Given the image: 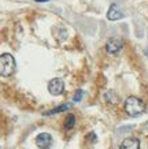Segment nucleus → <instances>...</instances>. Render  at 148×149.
<instances>
[{"mask_svg": "<svg viewBox=\"0 0 148 149\" xmlns=\"http://www.w3.org/2000/svg\"><path fill=\"white\" fill-rule=\"evenodd\" d=\"M144 109H145V105L139 97L130 96L125 100V111L130 116H139L144 112Z\"/></svg>", "mask_w": 148, "mask_h": 149, "instance_id": "obj_1", "label": "nucleus"}, {"mask_svg": "<svg viewBox=\"0 0 148 149\" xmlns=\"http://www.w3.org/2000/svg\"><path fill=\"white\" fill-rule=\"evenodd\" d=\"M15 59L11 54L0 55V75L1 77H10L15 71Z\"/></svg>", "mask_w": 148, "mask_h": 149, "instance_id": "obj_2", "label": "nucleus"}, {"mask_svg": "<svg viewBox=\"0 0 148 149\" xmlns=\"http://www.w3.org/2000/svg\"><path fill=\"white\" fill-rule=\"evenodd\" d=\"M123 48V41L118 37H112L106 42V51L110 55H118Z\"/></svg>", "mask_w": 148, "mask_h": 149, "instance_id": "obj_3", "label": "nucleus"}, {"mask_svg": "<svg viewBox=\"0 0 148 149\" xmlns=\"http://www.w3.org/2000/svg\"><path fill=\"white\" fill-rule=\"evenodd\" d=\"M63 89H65V84L60 78H54L49 81L48 91L52 96H60L63 93Z\"/></svg>", "mask_w": 148, "mask_h": 149, "instance_id": "obj_4", "label": "nucleus"}, {"mask_svg": "<svg viewBox=\"0 0 148 149\" xmlns=\"http://www.w3.org/2000/svg\"><path fill=\"white\" fill-rule=\"evenodd\" d=\"M36 145L40 149H48L52 145V137L48 133H41L36 137Z\"/></svg>", "mask_w": 148, "mask_h": 149, "instance_id": "obj_5", "label": "nucleus"}, {"mask_svg": "<svg viewBox=\"0 0 148 149\" xmlns=\"http://www.w3.org/2000/svg\"><path fill=\"white\" fill-rule=\"evenodd\" d=\"M119 149H140V141L135 137H128L121 142Z\"/></svg>", "mask_w": 148, "mask_h": 149, "instance_id": "obj_6", "label": "nucleus"}, {"mask_svg": "<svg viewBox=\"0 0 148 149\" xmlns=\"http://www.w3.org/2000/svg\"><path fill=\"white\" fill-rule=\"evenodd\" d=\"M107 18L110 19V21H118V19H121L122 18L121 8H119L117 4H111L110 6V8H108Z\"/></svg>", "mask_w": 148, "mask_h": 149, "instance_id": "obj_7", "label": "nucleus"}, {"mask_svg": "<svg viewBox=\"0 0 148 149\" xmlns=\"http://www.w3.org/2000/svg\"><path fill=\"white\" fill-rule=\"evenodd\" d=\"M70 108V105L69 104H63V105H59V107H56V108H52L49 109V111H47V112H44L45 116H49V115H55V113H59V112H63V111H66V109Z\"/></svg>", "mask_w": 148, "mask_h": 149, "instance_id": "obj_8", "label": "nucleus"}, {"mask_svg": "<svg viewBox=\"0 0 148 149\" xmlns=\"http://www.w3.org/2000/svg\"><path fill=\"white\" fill-rule=\"evenodd\" d=\"M76 126V116L72 115V113H69L67 116H66V120H65V127L66 129H73V127Z\"/></svg>", "mask_w": 148, "mask_h": 149, "instance_id": "obj_9", "label": "nucleus"}, {"mask_svg": "<svg viewBox=\"0 0 148 149\" xmlns=\"http://www.w3.org/2000/svg\"><path fill=\"white\" fill-rule=\"evenodd\" d=\"M104 97H106V100H107V103H110V104H117L118 100H119V99H118V96L115 95V93H114L112 91L107 92Z\"/></svg>", "mask_w": 148, "mask_h": 149, "instance_id": "obj_10", "label": "nucleus"}, {"mask_svg": "<svg viewBox=\"0 0 148 149\" xmlns=\"http://www.w3.org/2000/svg\"><path fill=\"white\" fill-rule=\"evenodd\" d=\"M82 96H84V92L81 91V89H80V91H77V93L74 95V97H73V101H76V103H77V101H81Z\"/></svg>", "mask_w": 148, "mask_h": 149, "instance_id": "obj_11", "label": "nucleus"}, {"mask_svg": "<svg viewBox=\"0 0 148 149\" xmlns=\"http://www.w3.org/2000/svg\"><path fill=\"white\" fill-rule=\"evenodd\" d=\"M36 1H39V3H43V1H48V0H36Z\"/></svg>", "mask_w": 148, "mask_h": 149, "instance_id": "obj_12", "label": "nucleus"}, {"mask_svg": "<svg viewBox=\"0 0 148 149\" xmlns=\"http://www.w3.org/2000/svg\"><path fill=\"white\" fill-rule=\"evenodd\" d=\"M147 56H148V48H147Z\"/></svg>", "mask_w": 148, "mask_h": 149, "instance_id": "obj_13", "label": "nucleus"}]
</instances>
